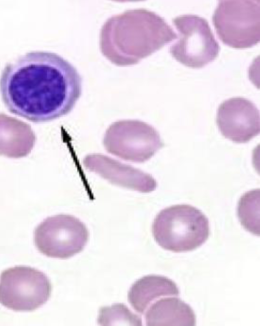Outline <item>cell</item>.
<instances>
[{
    "label": "cell",
    "mask_w": 260,
    "mask_h": 326,
    "mask_svg": "<svg viewBox=\"0 0 260 326\" xmlns=\"http://www.w3.org/2000/svg\"><path fill=\"white\" fill-rule=\"evenodd\" d=\"M85 165L99 173L112 183L142 193H149L156 187L155 180L149 174L120 164L100 155L88 156Z\"/></svg>",
    "instance_id": "obj_8"
},
{
    "label": "cell",
    "mask_w": 260,
    "mask_h": 326,
    "mask_svg": "<svg viewBox=\"0 0 260 326\" xmlns=\"http://www.w3.org/2000/svg\"><path fill=\"white\" fill-rule=\"evenodd\" d=\"M179 294V289L172 280L161 276L148 275L132 285L128 292V300L136 312L143 314L155 299Z\"/></svg>",
    "instance_id": "obj_10"
},
{
    "label": "cell",
    "mask_w": 260,
    "mask_h": 326,
    "mask_svg": "<svg viewBox=\"0 0 260 326\" xmlns=\"http://www.w3.org/2000/svg\"><path fill=\"white\" fill-rule=\"evenodd\" d=\"M98 322L101 325H115V322H121V324L130 325L142 324L141 317L121 303L101 308Z\"/></svg>",
    "instance_id": "obj_13"
},
{
    "label": "cell",
    "mask_w": 260,
    "mask_h": 326,
    "mask_svg": "<svg viewBox=\"0 0 260 326\" xmlns=\"http://www.w3.org/2000/svg\"><path fill=\"white\" fill-rule=\"evenodd\" d=\"M89 236L86 226L79 219L60 214L48 217L36 227L34 242L43 255L65 259L82 251Z\"/></svg>",
    "instance_id": "obj_6"
},
{
    "label": "cell",
    "mask_w": 260,
    "mask_h": 326,
    "mask_svg": "<svg viewBox=\"0 0 260 326\" xmlns=\"http://www.w3.org/2000/svg\"><path fill=\"white\" fill-rule=\"evenodd\" d=\"M155 241L173 252L192 251L202 245L210 234L209 221L199 209L178 204L161 210L152 225Z\"/></svg>",
    "instance_id": "obj_2"
},
{
    "label": "cell",
    "mask_w": 260,
    "mask_h": 326,
    "mask_svg": "<svg viewBox=\"0 0 260 326\" xmlns=\"http://www.w3.org/2000/svg\"><path fill=\"white\" fill-rule=\"evenodd\" d=\"M172 22L180 36L170 47V52L178 62L188 67L200 68L218 57L219 44L206 19L185 14L174 18Z\"/></svg>",
    "instance_id": "obj_5"
},
{
    "label": "cell",
    "mask_w": 260,
    "mask_h": 326,
    "mask_svg": "<svg viewBox=\"0 0 260 326\" xmlns=\"http://www.w3.org/2000/svg\"><path fill=\"white\" fill-rule=\"evenodd\" d=\"M52 286L47 276L29 266H16L0 276V303L15 311H32L45 304Z\"/></svg>",
    "instance_id": "obj_4"
},
{
    "label": "cell",
    "mask_w": 260,
    "mask_h": 326,
    "mask_svg": "<svg viewBox=\"0 0 260 326\" xmlns=\"http://www.w3.org/2000/svg\"><path fill=\"white\" fill-rule=\"evenodd\" d=\"M216 123L224 137L237 143H247L260 132L259 111L243 97L222 102L217 111Z\"/></svg>",
    "instance_id": "obj_7"
},
{
    "label": "cell",
    "mask_w": 260,
    "mask_h": 326,
    "mask_svg": "<svg viewBox=\"0 0 260 326\" xmlns=\"http://www.w3.org/2000/svg\"><path fill=\"white\" fill-rule=\"evenodd\" d=\"M82 93V78L60 56L33 50L8 63L0 76V93L10 112L35 123L69 114Z\"/></svg>",
    "instance_id": "obj_1"
},
{
    "label": "cell",
    "mask_w": 260,
    "mask_h": 326,
    "mask_svg": "<svg viewBox=\"0 0 260 326\" xmlns=\"http://www.w3.org/2000/svg\"><path fill=\"white\" fill-rule=\"evenodd\" d=\"M105 144L109 152L137 162L147 160L164 146L158 132L146 124L134 140L113 139Z\"/></svg>",
    "instance_id": "obj_9"
},
{
    "label": "cell",
    "mask_w": 260,
    "mask_h": 326,
    "mask_svg": "<svg viewBox=\"0 0 260 326\" xmlns=\"http://www.w3.org/2000/svg\"><path fill=\"white\" fill-rule=\"evenodd\" d=\"M212 22L224 44L234 48L251 47L260 40V1H220Z\"/></svg>",
    "instance_id": "obj_3"
},
{
    "label": "cell",
    "mask_w": 260,
    "mask_h": 326,
    "mask_svg": "<svg viewBox=\"0 0 260 326\" xmlns=\"http://www.w3.org/2000/svg\"><path fill=\"white\" fill-rule=\"evenodd\" d=\"M237 211L242 226L250 233L259 236V189L248 191L241 196Z\"/></svg>",
    "instance_id": "obj_12"
},
{
    "label": "cell",
    "mask_w": 260,
    "mask_h": 326,
    "mask_svg": "<svg viewBox=\"0 0 260 326\" xmlns=\"http://www.w3.org/2000/svg\"><path fill=\"white\" fill-rule=\"evenodd\" d=\"M145 318L148 326H194L196 323V317L192 308L176 297L156 301L147 309Z\"/></svg>",
    "instance_id": "obj_11"
}]
</instances>
